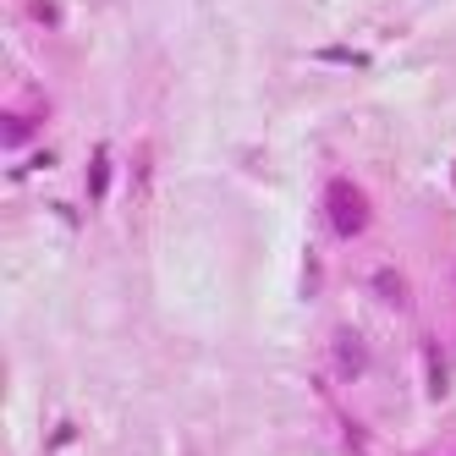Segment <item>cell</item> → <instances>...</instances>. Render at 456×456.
Wrapping results in <instances>:
<instances>
[{
    "label": "cell",
    "instance_id": "cell-1",
    "mask_svg": "<svg viewBox=\"0 0 456 456\" xmlns=\"http://www.w3.org/2000/svg\"><path fill=\"white\" fill-rule=\"evenodd\" d=\"M324 215H330V225L341 237H357L374 220V204H369V192L352 176H330V187H324Z\"/></svg>",
    "mask_w": 456,
    "mask_h": 456
},
{
    "label": "cell",
    "instance_id": "cell-2",
    "mask_svg": "<svg viewBox=\"0 0 456 456\" xmlns=\"http://www.w3.org/2000/svg\"><path fill=\"white\" fill-rule=\"evenodd\" d=\"M336 369L346 374V379H357L369 363H363V336L357 330H336Z\"/></svg>",
    "mask_w": 456,
    "mask_h": 456
},
{
    "label": "cell",
    "instance_id": "cell-3",
    "mask_svg": "<svg viewBox=\"0 0 456 456\" xmlns=\"http://www.w3.org/2000/svg\"><path fill=\"white\" fill-rule=\"evenodd\" d=\"M105 176H110L105 149H94V176H88V192H94V199H105Z\"/></svg>",
    "mask_w": 456,
    "mask_h": 456
}]
</instances>
